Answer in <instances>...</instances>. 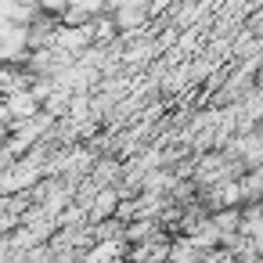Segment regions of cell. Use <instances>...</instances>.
<instances>
[{
	"label": "cell",
	"mask_w": 263,
	"mask_h": 263,
	"mask_svg": "<svg viewBox=\"0 0 263 263\" xmlns=\"http://www.w3.org/2000/svg\"><path fill=\"white\" fill-rule=\"evenodd\" d=\"M119 205H123V191L119 187H101L98 195H94V202H90V209H87V216H90V223H101V220H108V216H116L119 213Z\"/></svg>",
	"instance_id": "6da1fadb"
},
{
	"label": "cell",
	"mask_w": 263,
	"mask_h": 263,
	"mask_svg": "<svg viewBox=\"0 0 263 263\" xmlns=\"http://www.w3.org/2000/svg\"><path fill=\"white\" fill-rule=\"evenodd\" d=\"M123 241H126V238H98V241L83 252V263H119Z\"/></svg>",
	"instance_id": "7a4b0ae2"
},
{
	"label": "cell",
	"mask_w": 263,
	"mask_h": 263,
	"mask_svg": "<svg viewBox=\"0 0 263 263\" xmlns=\"http://www.w3.org/2000/svg\"><path fill=\"white\" fill-rule=\"evenodd\" d=\"M170 252H173L170 241L152 238V241H141V245L130 252V263H170Z\"/></svg>",
	"instance_id": "3957f363"
},
{
	"label": "cell",
	"mask_w": 263,
	"mask_h": 263,
	"mask_svg": "<svg viewBox=\"0 0 263 263\" xmlns=\"http://www.w3.org/2000/svg\"><path fill=\"white\" fill-rule=\"evenodd\" d=\"M152 238H162V231H159L155 216H137V220H130V223H126V241L141 245V241H152Z\"/></svg>",
	"instance_id": "277c9868"
},
{
	"label": "cell",
	"mask_w": 263,
	"mask_h": 263,
	"mask_svg": "<svg viewBox=\"0 0 263 263\" xmlns=\"http://www.w3.org/2000/svg\"><path fill=\"white\" fill-rule=\"evenodd\" d=\"M241 187H245V202H259V198H263V166L249 170V173L241 177Z\"/></svg>",
	"instance_id": "5b68a950"
},
{
	"label": "cell",
	"mask_w": 263,
	"mask_h": 263,
	"mask_svg": "<svg viewBox=\"0 0 263 263\" xmlns=\"http://www.w3.org/2000/svg\"><path fill=\"white\" fill-rule=\"evenodd\" d=\"M259 54H263V40H259Z\"/></svg>",
	"instance_id": "8992f818"
}]
</instances>
